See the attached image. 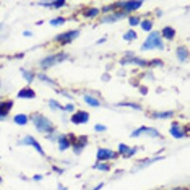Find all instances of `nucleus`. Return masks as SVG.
<instances>
[{"mask_svg":"<svg viewBox=\"0 0 190 190\" xmlns=\"http://www.w3.org/2000/svg\"><path fill=\"white\" fill-rule=\"evenodd\" d=\"M154 48H158L160 50L164 49L163 41L161 40V34L158 32H152L149 34L144 44L142 45L141 50L146 51V50H152Z\"/></svg>","mask_w":190,"mask_h":190,"instance_id":"obj_1","label":"nucleus"},{"mask_svg":"<svg viewBox=\"0 0 190 190\" xmlns=\"http://www.w3.org/2000/svg\"><path fill=\"white\" fill-rule=\"evenodd\" d=\"M33 122L34 123L35 128L40 132H51L53 131V124L50 120H48L47 117L37 115L34 116L32 117Z\"/></svg>","mask_w":190,"mask_h":190,"instance_id":"obj_2","label":"nucleus"},{"mask_svg":"<svg viewBox=\"0 0 190 190\" xmlns=\"http://www.w3.org/2000/svg\"><path fill=\"white\" fill-rule=\"evenodd\" d=\"M68 54H64V53H60V54H54V55H50L47 58H45L42 61H41V66L44 69H47L50 68L59 62H61L63 60H65L66 59H68Z\"/></svg>","mask_w":190,"mask_h":190,"instance_id":"obj_3","label":"nucleus"},{"mask_svg":"<svg viewBox=\"0 0 190 190\" xmlns=\"http://www.w3.org/2000/svg\"><path fill=\"white\" fill-rule=\"evenodd\" d=\"M80 34V32L75 30V31H70L68 32V33H64L61 34L60 35H58L55 39L56 40L61 42L62 44H66V43H69L72 40H74L75 39H76Z\"/></svg>","mask_w":190,"mask_h":190,"instance_id":"obj_4","label":"nucleus"},{"mask_svg":"<svg viewBox=\"0 0 190 190\" xmlns=\"http://www.w3.org/2000/svg\"><path fill=\"white\" fill-rule=\"evenodd\" d=\"M20 143H21L22 145L34 146V147L35 148V150H36L39 153H40L41 155H45V152H44V151H43L41 145H40V143H39L38 141H36V139H35L34 137H32V136H26L24 139H22V140L20 141Z\"/></svg>","mask_w":190,"mask_h":190,"instance_id":"obj_5","label":"nucleus"},{"mask_svg":"<svg viewBox=\"0 0 190 190\" xmlns=\"http://www.w3.org/2000/svg\"><path fill=\"white\" fill-rule=\"evenodd\" d=\"M147 134L151 137H158L160 136V133L157 130H155L154 128H150V127H145V126H142V127L139 128L138 130L134 131L132 133V137H139L141 134Z\"/></svg>","mask_w":190,"mask_h":190,"instance_id":"obj_6","label":"nucleus"},{"mask_svg":"<svg viewBox=\"0 0 190 190\" xmlns=\"http://www.w3.org/2000/svg\"><path fill=\"white\" fill-rule=\"evenodd\" d=\"M117 156L116 152H112L111 150L109 149H99L98 152H97V160L98 161H108V160H111L114 159V158Z\"/></svg>","mask_w":190,"mask_h":190,"instance_id":"obj_7","label":"nucleus"},{"mask_svg":"<svg viewBox=\"0 0 190 190\" xmlns=\"http://www.w3.org/2000/svg\"><path fill=\"white\" fill-rule=\"evenodd\" d=\"M88 118H89V115L88 112L78 111L71 117V121L75 124H80V123H87L88 121Z\"/></svg>","mask_w":190,"mask_h":190,"instance_id":"obj_8","label":"nucleus"},{"mask_svg":"<svg viewBox=\"0 0 190 190\" xmlns=\"http://www.w3.org/2000/svg\"><path fill=\"white\" fill-rule=\"evenodd\" d=\"M120 4L122 5L117 4V6H122L126 12H132V11H135L140 8L143 4V1H129V2H123Z\"/></svg>","mask_w":190,"mask_h":190,"instance_id":"obj_9","label":"nucleus"},{"mask_svg":"<svg viewBox=\"0 0 190 190\" xmlns=\"http://www.w3.org/2000/svg\"><path fill=\"white\" fill-rule=\"evenodd\" d=\"M118 149H119V152L125 158H129L136 152V148H130L128 145H126L124 144H120Z\"/></svg>","mask_w":190,"mask_h":190,"instance_id":"obj_10","label":"nucleus"},{"mask_svg":"<svg viewBox=\"0 0 190 190\" xmlns=\"http://www.w3.org/2000/svg\"><path fill=\"white\" fill-rule=\"evenodd\" d=\"M126 16V13H123V12H117V13H114L112 15H110L106 18H104L101 22L102 23H114L117 20H120L122 19L123 18H124Z\"/></svg>","mask_w":190,"mask_h":190,"instance_id":"obj_11","label":"nucleus"},{"mask_svg":"<svg viewBox=\"0 0 190 190\" xmlns=\"http://www.w3.org/2000/svg\"><path fill=\"white\" fill-rule=\"evenodd\" d=\"M12 102H3L0 103V117H5L12 107Z\"/></svg>","mask_w":190,"mask_h":190,"instance_id":"obj_12","label":"nucleus"},{"mask_svg":"<svg viewBox=\"0 0 190 190\" xmlns=\"http://www.w3.org/2000/svg\"><path fill=\"white\" fill-rule=\"evenodd\" d=\"M18 97H19V98H34V97H35V92L31 88H23L19 92Z\"/></svg>","mask_w":190,"mask_h":190,"instance_id":"obj_13","label":"nucleus"},{"mask_svg":"<svg viewBox=\"0 0 190 190\" xmlns=\"http://www.w3.org/2000/svg\"><path fill=\"white\" fill-rule=\"evenodd\" d=\"M170 133L175 138V139H181L184 136V132L180 129L179 126L174 123L170 130Z\"/></svg>","mask_w":190,"mask_h":190,"instance_id":"obj_14","label":"nucleus"},{"mask_svg":"<svg viewBox=\"0 0 190 190\" xmlns=\"http://www.w3.org/2000/svg\"><path fill=\"white\" fill-rule=\"evenodd\" d=\"M162 33H163V36L167 40H171L172 39H174V35H175V30L170 26H167L162 30Z\"/></svg>","mask_w":190,"mask_h":190,"instance_id":"obj_15","label":"nucleus"},{"mask_svg":"<svg viewBox=\"0 0 190 190\" xmlns=\"http://www.w3.org/2000/svg\"><path fill=\"white\" fill-rule=\"evenodd\" d=\"M177 56L179 58V60L183 62L185 61L187 59V56H188V52L187 50L183 47H180L179 48H177Z\"/></svg>","mask_w":190,"mask_h":190,"instance_id":"obj_16","label":"nucleus"},{"mask_svg":"<svg viewBox=\"0 0 190 190\" xmlns=\"http://www.w3.org/2000/svg\"><path fill=\"white\" fill-rule=\"evenodd\" d=\"M69 145H70V143L66 137L61 136L59 138V149L60 151H64V150L68 149L69 147Z\"/></svg>","mask_w":190,"mask_h":190,"instance_id":"obj_17","label":"nucleus"},{"mask_svg":"<svg viewBox=\"0 0 190 190\" xmlns=\"http://www.w3.org/2000/svg\"><path fill=\"white\" fill-rule=\"evenodd\" d=\"M28 118L25 114H19L14 117V122L19 125H25L27 123Z\"/></svg>","mask_w":190,"mask_h":190,"instance_id":"obj_18","label":"nucleus"},{"mask_svg":"<svg viewBox=\"0 0 190 190\" xmlns=\"http://www.w3.org/2000/svg\"><path fill=\"white\" fill-rule=\"evenodd\" d=\"M84 101L90 106L92 107H98L100 105V103L98 100H97L96 98H94L90 96H85L84 97Z\"/></svg>","mask_w":190,"mask_h":190,"instance_id":"obj_19","label":"nucleus"},{"mask_svg":"<svg viewBox=\"0 0 190 190\" xmlns=\"http://www.w3.org/2000/svg\"><path fill=\"white\" fill-rule=\"evenodd\" d=\"M174 115V112L172 111H166V112H156L153 114V117L156 118H170Z\"/></svg>","mask_w":190,"mask_h":190,"instance_id":"obj_20","label":"nucleus"},{"mask_svg":"<svg viewBox=\"0 0 190 190\" xmlns=\"http://www.w3.org/2000/svg\"><path fill=\"white\" fill-rule=\"evenodd\" d=\"M137 34H136V32L135 31H133V30H130V31H128L127 33H126L124 35H123V40H136L137 39Z\"/></svg>","mask_w":190,"mask_h":190,"instance_id":"obj_21","label":"nucleus"},{"mask_svg":"<svg viewBox=\"0 0 190 190\" xmlns=\"http://www.w3.org/2000/svg\"><path fill=\"white\" fill-rule=\"evenodd\" d=\"M123 64H126V63H133V64H137L139 66H145L146 64V62L143 60H139L137 58H132V59H129L128 61H125V62H122Z\"/></svg>","mask_w":190,"mask_h":190,"instance_id":"obj_22","label":"nucleus"},{"mask_svg":"<svg viewBox=\"0 0 190 190\" xmlns=\"http://www.w3.org/2000/svg\"><path fill=\"white\" fill-rule=\"evenodd\" d=\"M21 71H22L23 77L27 81L28 83H31L32 82H33L34 77V75L33 73H31V72H29V71H26V70H24V69H22Z\"/></svg>","mask_w":190,"mask_h":190,"instance_id":"obj_23","label":"nucleus"},{"mask_svg":"<svg viewBox=\"0 0 190 190\" xmlns=\"http://www.w3.org/2000/svg\"><path fill=\"white\" fill-rule=\"evenodd\" d=\"M50 25H54V26H58V25H63L65 23V19L60 17V18H56V19H54L52 20H50Z\"/></svg>","mask_w":190,"mask_h":190,"instance_id":"obj_24","label":"nucleus"},{"mask_svg":"<svg viewBox=\"0 0 190 190\" xmlns=\"http://www.w3.org/2000/svg\"><path fill=\"white\" fill-rule=\"evenodd\" d=\"M141 27L144 31L149 32V31H151V29L152 27V23L150 20H144L141 23Z\"/></svg>","mask_w":190,"mask_h":190,"instance_id":"obj_25","label":"nucleus"},{"mask_svg":"<svg viewBox=\"0 0 190 190\" xmlns=\"http://www.w3.org/2000/svg\"><path fill=\"white\" fill-rule=\"evenodd\" d=\"M98 13H99V10H98V9H97V8H93V9L88 10L86 13H84V15H85L86 17H90V18H92V17L97 16Z\"/></svg>","mask_w":190,"mask_h":190,"instance_id":"obj_26","label":"nucleus"},{"mask_svg":"<svg viewBox=\"0 0 190 190\" xmlns=\"http://www.w3.org/2000/svg\"><path fill=\"white\" fill-rule=\"evenodd\" d=\"M119 106H125V107H131L134 110H141V107L138 104H135L133 103H123V104H118Z\"/></svg>","mask_w":190,"mask_h":190,"instance_id":"obj_27","label":"nucleus"},{"mask_svg":"<svg viewBox=\"0 0 190 190\" xmlns=\"http://www.w3.org/2000/svg\"><path fill=\"white\" fill-rule=\"evenodd\" d=\"M49 105H50V107H51L53 110H56V109H60V110H64V108H63L59 103H57V102L54 101V100H50V101H49Z\"/></svg>","mask_w":190,"mask_h":190,"instance_id":"obj_28","label":"nucleus"},{"mask_svg":"<svg viewBox=\"0 0 190 190\" xmlns=\"http://www.w3.org/2000/svg\"><path fill=\"white\" fill-rule=\"evenodd\" d=\"M65 5V1L64 0H59V1H54V2H52L49 5H53L56 8H60L61 6H63Z\"/></svg>","mask_w":190,"mask_h":190,"instance_id":"obj_29","label":"nucleus"},{"mask_svg":"<svg viewBox=\"0 0 190 190\" xmlns=\"http://www.w3.org/2000/svg\"><path fill=\"white\" fill-rule=\"evenodd\" d=\"M139 19L137 17H132L129 19V24L132 26H136L139 25Z\"/></svg>","mask_w":190,"mask_h":190,"instance_id":"obj_30","label":"nucleus"},{"mask_svg":"<svg viewBox=\"0 0 190 190\" xmlns=\"http://www.w3.org/2000/svg\"><path fill=\"white\" fill-rule=\"evenodd\" d=\"M95 167L98 170H102V171H109L110 170V167L106 164H98Z\"/></svg>","mask_w":190,"mask_h":190,"instance_id":"obj_31","label":"nucleus"},{"mask_svg":"<svg viewBox=\"0 0 190 190\" xmlns=\"http://www.w3.org/2000/svg\"><path fill=\"white\" fill-rule=\"evenodd\" d=\"M95 130L97 132H104L106 131V126L103 125V124H100V123H97L95 126Z\"/></svg>","mask_w":190,"mask_h":190,"instance_id":"obj_32","label":"nucleus"},{"mask_svg":"<svg viewBox=\"0 0 190 190\" xmlns=\"http://www.w3.org/2000/svg\"><path fill=\"white\" fill-rule=\"evenodd\" d=\"M65 110H68V111H72L74 110V105L72 104H68L65 108H64Z\"/></svg>","mask_w":190,"mask_h":190,"instance_id":"obj_33","label":"nucleus"},{"mask_svg":"<svg viewBox=\"0 0 190 190\" xmlns=\"http://www.w3.org/2000/svg\"><path fill=\"white\" fill-rule=\"evenodd\" d=\"M40 78L41 79V80H47V81H48V82H51V83H54V82L52 81V80H50L49 78H47V76H45V75H40Z\"/></svg>","mask_w":190,"mask_h":190,"instance_id":"obj_34","label":"nucleus"},{"mask_svg":"<svg viewBox=\"0 0 190 190\" xmlns=\"http://www.w3.org/2000/svg\"><path fill=\"white\" fill-rule=\"evenodd\" d=\"M23 35L24 36H32L33 35V34L31 33V32H28V31H25V32H24V34H23Z\"/></svg>","mask_w":190,"mask_h":190,"instance_id":"obj_35","label":"nucleus"},{"mask_svg":"<svg viewBox=\"0 0 190 190\" xmlns=\"http://www.w3.org/2000/svg\"><path fill=\"white\" fill-rule=\"evenodd\" d=\"M42 179V176L41 175H35L34 177V180H40Z\"/></svg>","mask_w":190,"mask_h":190,"instance_id":"obj_36","label":"nucleus"},{"mask_svg":"<svg viewBox=\"0 0 190 190\" xmlns=\"http://www.w3.org/2000/svg\"><path fill=\"white\" fill-rule=\"evenodd\" d=\"M103 186H104V184H103V183H102V184H100V185H99V186H97V187H96V188H95V189H94V190H99V189H100V188H101V187H103Z\"/></svg>","mask_w":190,"mask_h":190,"instance_id":"obj_37","label":"nucleus"},{"mask_svg":"<svg viewBox=\"0 0 190 190\" xmlns=\"http://www.w3.org/2000/svg\"><path fill=\"white\" fill-rule=\"evenodd\" d=\"M1 180H2V179H1V178H0V181H1Z\"/></svg>","mask_w":190,"mask_h":190,"instance_id":"obj_38","label":"nucleus"}]
</instances>
